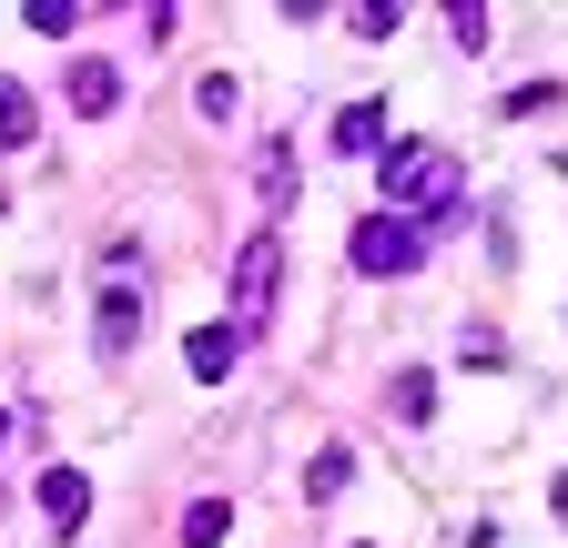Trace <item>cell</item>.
Wrapping results in <instances>:
<instances>
[{"mask_svg":"<svg viewBox=\"0 0 568 548\" xmlns=\"http://www.w3.org/2000/svg\"><path fill=\"white\" fill-rule=\"evenodd\" d=\"M274 274H284V234H254V244H244V264H234V305H244V315H264V305H274Z\"/></svg>","mask_w":568,"mask_h":548,"instance_id":"3","label":"cell"},{"mask_svg":"<svg viewBox=\"0 0 568 548\" xmlns=\"http://www.w3.org/2000/svg\"><path fill=\"white\" fill-rule=\"evenodd\" d=\"M31 31H51V41L82 31V0H31Z\"/></svg>","mask_w":568,"mask_h":548,"instance_id":"12","label":"cell"},{"mask_svg":"<svg viewBox=\"0 0 568 548\" xmlns=\"http://www.w3.org/2000/svg\"><path fill=\"white\" fill-rule=\"evenodd\" d=\"M234 356H244V335H234V325H193V335H183V366H193L203 386H213V376H224Z\"/></svg>","mask_w":568,"mask_h":548,"instance_id":"6","label":"cell"},{"mask_svg":"<svg viewBox=\"0 0 568 548\" xmlns=\"http://www.w3.org/2000/svg\"><path fill=\"white\" fill-rule=\"evenodd\" d=\"M41 518H51V538H71L92 518V477L82 467H41Z\"/></svg>","mask_w":568,"mask_h":548,"instance_id":"4","label":"cell"},{"mask_svg":"<svg viewBox=\"0 0 568 548\" xmlns=\"http://www.w3.org/2000/svg\"><path fill=\"white\" fill-rule=\"evenodd\" d=\"M345 254H355V274H416L426 264V224H406L396 203H386V214H366V224L345 234Z\"/></svg>","mask_w":568,"mask_h":548,"instance_id":"2","label":"cell"},{"mask_svg":"<svg viewBox=\"0 0 568 548\" xmlns=\"http://www.w3.org/2000/svg\"><path fill=\"white\" fill-rule=\"evenodd\" d=\"M558 518H568V477H558Z\"/></svg>","mask_w":568,"mask_h":548,"instance_id":"14","label":"cell"},{"mask_svg":"<svg viewBox=\"0 0 568 548\" xmlns=\"http://www.w3.org/2000/svg\"><path fill=\"white\" fill-rule=\"evenodd\" d=\"M386 193H396V214H406V224H447L467 183H457L447 153H426V143H386Z\"/></svg>","mask_w":568,"mask_h":548,"instance_id":"1","label":"cell"},{"mask_svg":"<svg viewBox=\"0 0 568 548\" xmlns=\"http://www.w3.org/2000/svg\"><path fill=\"white\" fill-rule=\"evenodd\" d=\"M254 183H264V193L284 203V193H295V153H264V163H254Z\"/></svg>","mask_w":568,"mask_h":548,"instance_id":"13","label":"cell"},{"mask_svg":"<svg viewBox=\"0 0 568 548\" xmlns=\"http://www.w3.org/2000/svg\"><path fill=\"white\" fill-rule=\"evenodd\" d=\"M355 488V457L345 447H315V467H305V498H345Z\"/></svg>","mask_w":568,"mask_h":548,"instance_id":"10","label":"cell"},{"mask_svg":"<svg viewBox=\"0 0 568 548\" xmlns=\"http://www.w3.org/2000/svg\"><path fill=\"white\" fill-rule=\"evenodd\" d=\"M224 528H234V508H224V498H193V508H183V548H213Z\"/></svg>","mask_w":568,"mask_h":548,"instance_id":"11","label":"cell"},{"mask_svg":"<svg viewBox=\"0 0 568 548\" xmlns=\"http://www.w3.org/2000/svg\"><path fill=\"white\" fill-rule=\"evenodd\" d=\"M112 102H122V72H112V61H71V112L102 122Z\"/></svg>","mask_w":568,"mask_h":548,"instance_id":"7","label":"cell"},{"mask_svg":"<svg viewBox=\"0 0 568 548\" xmlns=\"http://www.w3.org/2000/svg\"><path fill=\"white\" fill-rule=\"evenodd\" d=\"M21 143H41V102L21 82H0V153H21Z\"/></svg>","mask_w":568,"mask_h":548,"instance_id":"8","label":"cell"},{"mask_svg":"<svg viewBox=\"0 0 568 548\" xmlns=\"http://www.w3.org/2000/svg\"><path fill=\"white\" fill-rule=\"evenodd\" d=\"M376 143H386V112L376 102H345L335 112V153H376Z\"/></svg>","mask_w":568,"mask_h":548,"instance_id":"9","label":"cell"},{"mask_svg":"<svg viewBox=\"0 0 568 548\" xmlns=\"http://www.w3.org/2000/svg\"><path fill=\"white\" fill-rule=\"evenodd\" d=\"M132 335H142V295L122 285V295L102 305V325H92V346H102V366H122V356H132Z\"/></svg>","mask_w":568,"mask_h":548,"instance_id":"5","label":"cell"}]
</instances>
